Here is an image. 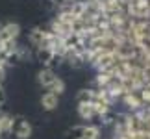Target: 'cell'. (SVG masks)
<instances>
[{"label": "cell", "mask_w": 150, "mask_h": 139, "mask_svg": "<svg viewBox=\"0 0 150 139\" xmlns=\"http://www.w3.org/2000/svg\"><path fill=\"white\" fill-rule=\"evenodd\" d=\"M48 91H50V93H54V95H57V96L63 95V93H65V82H63L61 78H56V80H54V84H52L50 87H48Z\"/></svg>", "instance_id": "cell-8"}, {"label": "cell", "mask_w": 150, "mask_h": 139, "mask_svg": "<svg viewBox=\"0 0 150 139\" xmlns=\"http://www.w3.org/2000/svg\"><path fill=\"white\" fill-rule=\"evenodd\" d=\"M11 132L17 135V139H30L32 137V124L28 123V121H13V128Z\"/></svg>", "instance_id": "cell-1"}, {"label": "cell", "mask_w": 150, "mask_h": 139, "mask_svg": "<svg viewBox=\"0 0 150 139\" xmlns=\"http://www.w3.org/2000/svg\"><path fill=\"white\" fill-rule=\"evenodd\" d=\"M19 32H21L19 24H13V22L6 24L0 32V43H13V39L19 35Z\"/></svg>", "instance_id": "cell-2"}, {"label": "cell", "mask_w": 150, "mask_h": 139, "mask_svg": "<svg viewBox=\"0 0 150 139\" xmlns=\"http://www.w3.org/2000/svg\"><path fill=\"white\" fill-rule=\"evenodd\" d=\"M57 106H59V96L54 95V93L47 91L45 95L41 96V108L47 109V111H52V109H56Z\"/></svg>", "instance_id": "cell-3"}, {"label": "cell", "mask_w": 150, "mask_h": 139, "mask_svg": "<svg viewBox=\"0 0 150 139\" xmlns=\"http://www.w3.org/2000/svg\"><path fill=\"white\" fill-rule=\"evenodd\" d=\"M0 102H6V91H4V87H2V84H0Z\"/></svg>", "instance_id": "cell-9"}, {"label": "cell", "mask_w": 150, "mask_h": 139, "mask_svg": "<svg viewBox=\"0 0 150 139\" xmlns=\"http://www.w3.org/2000/svg\"><path fill=\"white\" fill-rule=\"evenodd\" d=\"M11 128H13V119L9 115H0V134H11Z\"/></svg>", "instance_id": "cell-5"}, {"label": "cell", "mask_w": 150, "mask_h": 139, "mask_svg": "<svg viewBox=\"0 0 150 139\" xmlns=\"http://www.w3.org/2000/svg\"><path fill=\"white\" fill-rule=\"evenodd\" d=\"M2 106H4V104H2V102H0V113H2Z\"/></svg>", "instance_id": "cell-10"}, {"label": "cell", "mask_w": 150, "mask_h": 139, "mask_svg": "<svg viewBox=\"0 0 150 139\" xmlns=\"http://www.w3.org/2000/svg\"><path fill=\"white\" fill-rule=\"evenodd\" d=\"M57 76H56V72L52 71V69L48 67V69H43L41 72H39V76H37V80H39V84L43 85V87H50L52 84H54V80H56Z\"/></svg>", "instance_id": "cell-4"}, {"label": "cell", "mask_w": 150, "mask_h": 139, "mask_svg": "<svg viewBox=\"0 0 150 139\" xmlns=\"http://www.w3.org/2000/svg\"><path fill=\"white\" fill-rule=\"evenodd\" d=\"M98 126H83L82 130V139H98Z\"/></svg>", "instance_id": "cell-7"}, {"label": "cell", "mask_w": 150, "mask_h": 139, "mask_svg": "<svg viewBox=\"0 0 150 139\" xmlns=\"http://www.w3.org/2000/svg\"><path fill=\"white\" fill-rule=\"evenodd\" d=\"M0 139H2V134H0Z\"/></svg>", "instance_id": "cell-11"}, {"label": "cell", "mask_w": 150, "mask_h": 139, "mask_svg": "<svg viewBox=\"0 0 150 139\" xmlns=\"http://www.w3.org/2000/svg\"><path fill=\"white\" fill-rule=\"evenodd\" d=\"M78 111H80V117L82 119H93L95 117V111H93V108H91V102H80Z\"/></svg>", "instance_id": "cell-6"}]
</instances>
